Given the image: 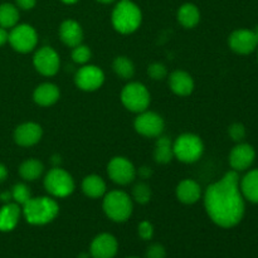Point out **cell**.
Returning <instances> with one entry per match:
<instances>
[{"label":"cell","mask_w":258,"mask_h":258,"mask_svg":"<svg viewBox=\"0 0 258 258\" xmlns=\"http://www.w3.org/2000/svg\"><path fill=\"white\" fill-rule=\"evenodd\" d=\"M204 208L212 222L222 228H233L241 223L246 204L237 171H228L218 181L208 185L204 191Z\"/></svg>","instance_id":"6da1fadb"},{"label":"cell","mask_w":258,"mask_h":258,"mask_svg":"<svg viewBox=\"0 0 258 258\" xmlns=\"http://www.w3.org/2000/svg\"><path fill=\"white\" fill-rule=\"evenodd\" d=\"M22 207V214L25 221L33 226H44L50 223L59 213V206L52 197H32Z\"/></svg>","instance_id":"7a4b0ae2"},{"label":"cell","mask_w":258,"mask_h":258,"mask_svg":"<svg viewBox=\"0 0 258 258\" xmlns=\"http://www.w3.org/2000/svg\"><path fill=\"white\" fill-rule=\"evenodd\" d=\"M111 22L113 28L121 34H131L140 28L143 13L131 0H120L113 8Z\"/></svg>","instance_id":"3957f363"},{"label":"cell","mask_w":258,"mask_h":258,"mask_svg":"<svg viewBox=\"0 0 258 258\" xmlns=\"http://www.w3.org/2000/svg\"><path fill=\"white\" fill-rule=\"evenodd\" d=\"M103 212L111 221L116 223L126 222L134 211V201L122 190L108 191L103 196Z\"/></svg>","instance_id":"277c9868"},{"label":"cell","mask_w":258,"mask_h":258,"mask_svg":"<svg viewBox=\"0 0 258 258\" xmlns=\"http://www.w3.org/2000/svg\"><path fill=\"white\" fill-rule=\"evenodd\" d=\"M174 158L184 164L197 163L203 156V140L196 134H181L173 143Z\"/></svg>","instance_id":"5b68a950"},{"label":"cell","mask_w":258,"mask_h":258,"mask_svg":"<svg viewBox=\"0 0 258 258\" xmlns=\"http://www.w3.org/2000/svg\"><path fill=\"white\" fill-rule=\"evenodd\" d=\"M44 189L53 198H66L75 191L76 184L72 175L60 166L52 168L44 176Z\"/></svg>","instance_id":"8992f818"},{"label":"cell","mask_w":258,"mask_h":258,"mask_svg":"<svg viewBox=\"0 0 258 258\" xmlns=\"http://www.w3.org/2000/svg\"><path fill=\"white\" fill-rule=\"evenodd\" d=\"M121 102L131 112L140 113L149 108L151 96L145 85L140 82H130L121 91Z\"/></svg>","instance_id":"52a82bcc"},{"label":"cell","mask_w":258,"mask_h":258,"mask_svg":"<svg viewBox=\"0 0 258 258\" xmlns=\"http://www.w3.org/2000/svg\"><path fill=\"white\" fill-rule=\"evenodd\" d=\"M8 42L14 50L19 53H29L35 49L38 44V34L29 24H17L12 28Z\"/></svg>","instance_id":"ba28073f"},{"label":"cell","mask_w":258,"mask_h":258,"mask_svg":"<svg viewBox=\"0 0 258 258\" xmlns=\"http://www.w3.org/2000/svg\"><path fill=\"white\" fill-rule=\"evenodd\" d=\"M134 128L145 138H159L164 133L165 121L159 113L146 110L138 113V117L134 121Z\"/></svg>","instance_id":"9c48e42d"},{"label":"cell","mask_w":258,"mask_h":258,"mask_svg":"<svg viewBox=\"0 0 258 258\" xmlns=\"http://www.w3.org/2000/svg\"><path fill=\"white\" fill-rule=\"evenodd\" d=\"M107 174L111 180L117 185H128L136 178V168L123 156H115L107 164Z\"/></svg>","instance_id":"30bf717a"},{"label":"cell","mask_w":258,"mask_h":258,"mask_svg":"<svg viewBox=\"0 0 258 258\" xmlns=\"http://www.w3.org/2000/svg\"><path fill=\"white\" fill-rule=\"evenodd\" d=\"M105 82V73L95 64H83L76 72L75 83L77 88L85 92H93L102 87Z\"/></svg>","instance_id":"8fae6325"},{"label":"cell","mask_w":258,"mask_h":258,"mask_svg":"<svg viewBox=\"0 0 258 258\" xmlns=\"http://www.w3.org/2000/svg\"><path fill=\"white\" fill-rule=\"evenodd\" d=\"M33 64L37 72L45 77L57 75L60 67L59 54L52 47H42L35 50L33 57Z\"/></svg>","instance_id":"7c38bea8"},{"label":"cell","mask_w":258,"mask_h":258,"mask_svg":"<svg viewBox=\"0 0 258 258\" xmlns=\"http://www.w3.org/2000/svg\"><path fill=\"white\" fill-rule=\"evenodd\" d=\"M228 44L229 48L237 54L247 55L251 54L257 49L258 40L253 30L237 29L229 35Z\"/></svg>","instance_id":"4fadbf2b"},{"label":"cell","mask_w":258,"mask_h":258,"mask_svg":"<svg viewBox=\"0 0 258 258\" xmlns=\"http://www.w3.org/2000/svg\"><path fill=\"white\" fill-rule=\"evenodd\" d=\"M256 159V150L252 145L247 143H238L229 153V165L232 170L237 171H246L248 170L254 163Z\"/></svg>","instance_id":"5bb4252c"},{"label":"cell","mask_w":258,"mask_h":258,"mask_svg":"<svg viewBox=\"0 0 258 258\" xmlns=\"http://www.w3.org/2000/svg\"><path fill=\"white\" fill-rule=\"evenodd\" d=\"M117 239L110 233H101L95 237L90 247L92 258H113L117 253Z\"/></svg>","instance_id":"9a60e30c"},{"label":"cell","mask_w":258,"mask_h":258,"mask_svg":"<svg viewBox=\"0 0 258 258\" xmlns=\"http://www.w3.org/2000/svg\"><path fill=\"white\" fill-rule=\"evenodd\" d=\"M43 128L39 123L24 122L18 126L14 131V141L19 146L29 148L42 140Z\"/></svg>","instance_id":"2e32d148"},{"label":"cell","mask_w":258,"mask_h":258,"mask_svg":"<svg viewBox=\"0 0 258 258\" xmlns=\"http://www.w3.org/2000/svg\"><path fill=\"white\" fill-rule=\"evenodd\" d=\"M169 86L175 95L185 97V96L191 95L194 87H196V83H194L193 77L188 72L178 70L174 71L169 76Z\"/></svg>","instance_id":"e0dca14e"},{"label":"cell","mask_w":258,"mask_h":258,"mask_svg":"<svg viewBox=\"0 0 258 258\" xmlns=\"http://www.w3.org/2000/svg\"><path fill=\"white\" fill-rule=\"evenodd\" d=\"M59 38L70 48L77 47L83 40V29L78 22L73 19H67L60 24Z\"/></svg>","instance_id":"ac0fdd59"},{"label":"cell","mask_w":258,"mask_h":258,"mask_svg":"<svg viewBox=\"0 0 258 258\" xmlns=\"http://www.w3.org/2000/svg\"><path fill=\"white\" fill-rule=\"evenodd\" d=\"M175 194L180 203L191 206L202 198V188L193 179H184L176 186Z\"/></svg>","instance_id":"d6986e66"},{"label":"cell","mask_w":258,"mask_h":258,"mask_svg":"<svg viewBox=\"0 0 258 258\" xmlns=\"http://www.w3.org/2000/svg\"><path fill=\"white\" fill-rule=\"evenodd\" d=\"M59 96L60 91L58 86H55L54 83L45 82L35 87L34 92H33V100L38 106L49 107L59 100Z\"/></svg>","instance_id":"ffe728a7"},{"label":"cell","mask_w":258,"mask_h":258,"mask_svg":"<svg viewBox=\"0 0 258 258\" xmlns=\"http://www.w3.org/2000/svg\"><path fill=\"white\" fill-rule=\"evenodd\" d=\"M20 216H22V208L19 207V204L14 203V202L5 203V206L0 208V231H13L19 223Z\"/></svg>","instance_id":"44dd1931"},{"label":"cell","mask_w":258,"mask_h":258,"mask_svg":"<svg viewBox=\"0 0 258 258\" xmlns=\"http://www.w3.org/2000/svg\"><path fill=\"white\" fill-rule=\"evenodd\" d=\"M239 189L244 201L258 204V169H253L239 178Z\"/></svg>","instance_id":"7402d4cb"},{"label":"cell","mask_w":258,"mask_h":258,"mask_svg":"<svg viewBox=\"0 0 258 258\" xmlns=\"http://www.w3.org/2000/svg\"><path fill=\"white\" fill-rule=\"evenodd\" d=\"M81 188H82L83 194L86 197L92 199L103 198V196L107 193V186H106L105 180L100 175H96V174L85 176Z\"/></svg>","instance_id":"603a6c76"},{"label":"cell","mask_w":258,"mask_h":258,"mask_svg":"<svg viewBox=\"0 0 258 258\" xmlns=\"http://www.w3.org/2000/svg\"><path fill=\"white\" fill-rule=\"evenodd\" d=\"M174 159L173 141L168 136L160 135L156 138L155 149H154V160L158 164L165 165Z\"/></svg>","instance_id":"cb8c5ba5"},{"label":"cell","mask_w":258,"mask_h":258,"mask_svg":"<svg viewBox=\"0 0 258 258\" xmlns=\"http://www.w3.org/2000/svg\"><path fill=\"white\" fill-rule=\"evenodd\" d=\"M176 18L184 28L191 29V28L197 27L201 22V12H199V8L197 5L191 4V3H185L178 9Z\"/></svg>","instance_id":"d4e9b609"},{"label":"cell","mask_w":258,"mask_h":258,"mask_svg":"<svg viewBox=\"0 0 258 258\" xmlns=\"http://www.w3.org/2000/svg\"><path fill=\"white\" fill-rule=\"evenodd\" d=\"M44 173V165L38 159H28L19 166V174L25 181H34L39 179Z\"/></svg>","instance_id":"484cf974"},{"label":"cell","mask_w":258,"mask_h":258,"mask_svg":"<svg viewBox=\"0 0 258 258\" xmlns=\"http://www.w3.org/2000/svg\"><path fill=\"white\" fill-rule=\"evenodd\" d=\"M113 72L121 78V80L128 81L134 77L135 75V66H134L133 60L125 55H118L113 59L112 63Z\"/></svg>","instance_id":"4316f807"},{"label":"cell","mask_w":258,"mask_h":258,"mask_svg":"<svg viewBox=\"0 0 258 258\" xmlns=\"http://www.w3.org/2000/svg\"><path fill=\"white\" fill-rule=\"evenodd\" d=\"M19 10L15 5L5 3L0 5V27L13 28L19 22Z\"/></svg>","instance_id":"83f0119b"},{"label":"cell","mask_w":258,"mask_h":258,"mask_svg":"<svg viewBox=\"0 0 258 258\" xmlns=\"http://www.w3.org/2000/svg\"><path fill=\"white\" fill-rule=\"evenodd\" d=\"M151 197H153V191H151L150 185L145 181H140L134 185L133 197H131L134 202L139 204H148L151 201Z\"/></svg>","instance_id":"f1b7e54d"},{"label":"cell","mask_w":258,"mask_h":258,"mask_svg":"<svg viewBox=\"0 0 258 258\" xmlns=\"http://www.w3.org/2000/svg\"><path fill=\"white\" fill-rule=\"evenodd\" d=\"M12 197L14 203L19 204V206H24L30 198H32V193H30L29 186L25 185L23 183L15 184L12 188Z\"/></svg>","instance_id":"f546056e"},{"label":"cell","mask_w":258,"mask_h":258,"mask_svg":"<svg viewBox=\"0 0 258 258\" xmlns=\"http://www.w3.org/2000/svg\"><path fill=\"white\" fill-rule=\"evenodd\" d=\"M71 57H72L73 62L77 63V64L83 66L87 64V63L90 62L91 57H92V52H91V49L87 45L81 43L77 47L72 48V54H71Z\"/></svg>","instance_id":"4dcf8cb0"},{"label":"cell","mask_w":258,"mask_h":258,"mask_svg":"<svg viewBox=\"0 0 258 258\" xmlns=\"http://www.w3.org/2000/svg\"><path fill=\"white\" fill-rule=\"evenodd\" d=\"M148 75L150 76L151 80L154 81H163L164 78H166L168 76V70H166V66L160 62L151 63L148 67Z\"/></svg>","instance_id":"1f68e13d"},{"label":"cell","mask_w":258,"mask_h":258,"mask_svg":"<svg viewBox=\"0 0 258 258\" xmlns=\"http://www.w3.org/2000/svg\"><path fill=\"white\" fill-rule=\"evenodd\" d=\"M246 134H247L246 127H244V125H242V123H239V122L232 123V125L228 127L229 138H231L233 141H236L237 144L242 143V141L244 140V138H246Z\"/></svg>","instance_id":"d6a6232c"},{"label":"cell","mask_w":258,"mask_h":258,"mask_svg":"<svg viewBox=\"0 0 258 258\" xmlns=\"http://www.w3.org/2000/svg\"><path fill=\"white\" fill-rule=\"evenodd\" d=\"M139 236L144 241H150L154 236V227L149 221H143L138 227Z\"/></svg>","instance_id":"836d02e7"},{"label":"cell","mask_w":258,"mask_h":258,"mask_svg":"<svg viewBox=\"0 0 258 258\" xmlns=\"http://www.w3.org/2000/svg\"><path fill=\"white\" fill-rule=\"evenodd\" d=\"M166 257V251L164 248V246H161L160 243H154L151 246L148 247L145 253V258H165Z\"/></svg>","instance_id":"e575fe53"},{"label":"cell","mask_w":258,"mask_h":258,"mask_svg":"<svg viewBox=\"0 0 258 258\" xmlns=\"http://www.w3.org/2000/svg\"><path fill=\"white\" fill-rule=\"evenodd\" d=\"M15 4L18 8L23 10H30L35 7L37 0H15Z\"/></svg>","instance_id":"d590c367"},{"label":"cell","mask_w":258,"mask_h":258,"mask_svg":"<svg viewBox=\"0 0 258 258\" xmlns=\"http://www.w3.org/2000/svg\"><path fill=\"white\" fill-rule=\"evenodd\" d=\"M136 174H138L143 180H146V179H149L153 175V169L149 168V166H141L139 170H136Z\"/></svg>","instance_id":"8d00e7d4"},{"label":"cell","mask_w":258,"mask_h":258,"mask_svg":"<svg viewBox=\"0 0 258 258\" xmlns=\"http://www.w3.org/2000/svg\"><path fill=\"white\" fill-rule=\"evenodd\" d=\"M8 38H9V33L5 28L0 27V45H4L8 42Z\"/></svg>","instance_id":"74e56055"},{"label":"cell","mask_w":258,"mask_h":258,"mask_svg":"<svg viewBox=\"0 0 258 258\" xmlns=\"http://www.w3.org/2000/svg\"><path fill=\"white\" fill-rule=\"evenodd\" d=\"M0 199H2L4 203H10V201H13L12 191H5V193L0 194Z\"/></svg>","instance_id":"f35d334b"},{"label":"cell","mask_w":258,"mask_h":258,"mask_svg":"<svg viewBox=\"0 0 258 258\" xmlns=\"http://www.w3.org/2000/svg\"><path fill=\"white\" fill-rule=\"evenodd\" d=\"M8 176V169L5 168V165L0 164V183L4 181Z\"/></svg>","instance_id":"ab89813d"},{"label":"cell","mask_w":258,"mask_h":258,"mask_svg":"<svg viewBox=\"0 0 258 258\" xmlns=\"http://www.w3.org/2000/svg\"><path fill=\"white\" fill-rule=\"evenodd\" d=\"M60 156L59 155H54L52 158V163L54 164V166H53V168H55V166H59V164H60Z\"/></svg>","instance_id":"60d3db41"},{"label":"cell","mask_w":258,"mask_h":258,"mask_svg":"<svg viewBox=\"0 0 258 258\" xmlns=\"http://www.w3.org/2000/svg\"><path fill=\"white\" fill-rule=\"evenodd\" d=\"M62 3H64V4H68V5H72V4H76L77 2H80V0H60Z\"/></svg>","instance_id":"b9f144b4"},{"label":"cell","mask_w":258,"mask_h":258,"mask_svg":"<svg viewBox=\"0 0 258 258\" xmlns=\"http://www.w3.org/2000/svg\"><path fill=\"white\" fill-rule=\"evenodd\" d=\"M96 2L102 3V4H111V3H113L115 0H96Z\"/></svg>","instance_id":"7bdbcfd3"},{"label":"cell","mask_w":258,"mask_h":258,"mask_svg":"<svg viewBox=\"0 0 258 258\" xmlns=\"http://www.w3.org/2000/svg\"><path fill=\"white\" fill-rule=\"evenodd\" d=\"M254 34H256V38H257V40H258V24L256 25V28H254Z\"/></svg>","instance_id":"ee69618b"},{"label":"cell","mask_w":258,"mask_h":258,"mask_svg":"<svg viewBox=\"0 0 258 258\" xmlns=\"http://www.w3.org/2000/svg\"><path fill=\"white\" fill-rule=\"evenodd\" d=\"M80 258H88V254H87V253L80 254Z\"/></svg>","instance_id":"f6af8a7d"},{"label":"cell","mask_w":258,"mask_h":258,"mask_svg":"<svg viewBox=\"0 0 258 258\" xmlns=\"http://www.w3.org/2000/svg\"><path fill=\"white\" fill-rule=\"evenodd\" d=\"M127 258H139V257H127Z\"/></svg>","instance_id":"bcb514c9"},{"label":"cell","mask_w":258,"mask_h":258,"mask_svg":"<svg viewBox=\"0 0 258 258\" xmlns=\"http://www.w3.org/2000/svg\"><path fill=\"white\" fill-rule=\"evenodd\" d=\"M257 49H258V47H257ZM257 59H258V54H257Z\"/></svg>","instance_id":"7dc6e473"}]
</instances>
